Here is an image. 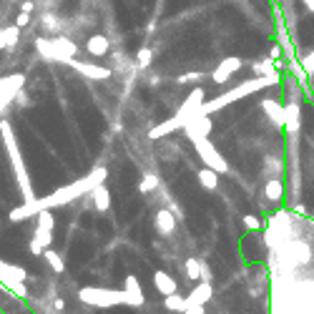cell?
<instances>
[{
	"mask_svg": "<svg viewBox=\"0 0 314 314\" xmlns=\"http://www.w3.org/2000/svg\"><path fill=\"white\" fill-rule=\"evenodd\" d=\"M103 179H106V169H96L91 176H86V179H81V181H75V184H70V186H65V188H58V191L51 193V196L38 199V206H41V209H53V206H61V204H70V201L78 199L81 193L93 191V186L103 184Z\"/></svg>",
	"mask_w": 314,
	"mask_h": 314,
	"instance_id": "cell-1",
	"label": "cell"
},
{
	"mask_svg": "<svg viewBox=\"0 0 314 314\" xmlns=\"http://www.w3.org/2000/svg\"><path fill=\"white\" fill-rule=\"evenodd\" d=\"M35 48L43 58L58 63H70L78 53V46L65 35H61V38H35Z\"/></svg>",
	"mask_w": 314,
	"mask_h": 314,
	"instance_id": "cell-2",
	"label": "cell"
},
{
	"mask_svg": "<svg viewBox=\"0 0 314 314\" xmlns=\"http://www.w3.org/2000/svg\"><path fill=\"white\" fill-rule=\"evenodd\" d=\"M81 302L86 304H93V307H101V309H108V307H116V304H126V292L124 289H98V287H83L78 292Z\"/></svg>",
	"mask_w": 314,
	"mask_h": 314,
	"instance_id": "cell-3",
	"label": "cell"
},
{
	"mask_svg": "<svg viewBox=\"0 0 314 314\" xmlns=\"http://www.w3.org/2000/svg\"><path fill=\"white\" fill-rule=\"evenodd\" d=\"M193 146H196V151H199V156L204 159V164L209 166V169H214L216 174H226L229 171V166H226V159L209 143V138H196L193 141Z\"/></svg>",
	"mask_w": 314,
	"mask_h": 314,
	"instance_id": "cell-4",
	"label": "cell"
},
{
	"mask_svg": "<svg viewBox=\"0 0 314 314\" xmlns=\"http://www.w3.org/2000/svg\"><path fill=\"white\" fill-rule=\"evenodd\" d=\"M201 106H204V88H193V91H191V96L184 101V106H181V108H179V113H176V119H179L181 128H184V126H186L193 116H199Z\"/></svg>",
	"mask_w": 314,
	"mask_h": 314,
	"instance_id": "cell-5",
	"label": "cell"
},
{
	"mask_svg": "<svg viewBox=\"0 0 314 314\" xmlns=\"http://www.w3.org/2000/svg\"><path fill=\"white\" fill-rule=\"evenodd\" d=\"M23 83H25V75H23V73H13V75H8V78L0 81V113H3V108L20 93Z\"/></svg>",
	"mask_w": 314,
	"mask_h": 314,
	"instance_id": "cell-6",
	"label": "cell"
},
{
	"mask_svg": "<svg viewBox=\"0 0 314 314\" xmlns=\"http://www.w3.org/2000/svg\"><path fill=\"white\" fill-rule=\"evenodd\" d=\"M53 224H56V219H53V214H51V209H41L38 211V231H35V242L38 244H43L46 249L51 247V242H53Z\"/></svg>",
	"mask_w": 314,
	"mask_h": 314,
	"instance_id": "cell-7",
	"label": "cell"
},
{
	"mask_svg": "<svg viewBox=\"0 0 314 314\" xmlns=\"http://www.w3.org/2000/svg\"><path fill=\"white\" fill-rule=\"evenodd\" d=\"M242 65H244V61H242L239 56H229V58H224V61L214 68L211 81H214V83H226L237 70H242Z\"/></svg>",
	"mask_w": 314,
	"mask_h": 314,
	"instance_id": "cell-8",
	"label": "cell"
},
{
	"mask_svg": "<svg viewBox=\"0 0 314 314\" xmlns=\"http://www.w3.org/2000/svg\"><path fill=\"white\" fill-rule=\"evenodd\" d=\"M211 116H206V113H199V116H193L186 126H184V131H186V136L191 141H196V138H209V133H211Z\"/></svg>",
	"mask_w": 314,
	"mask_h": 314,
	"instance_id": "cell-9",
	"label": "cell"
},
{
	"mask_svg": "<svg viewBox=\"0 0 314 314\" xmlns=\"http://www.w3.org/2000/svg\"><path fill=\"white\" fill-rule=\"evenodd\" d=\"M70 65H73L81 75L93 78V81H103V78H111V75H113V70H111V68H106V65H96V63H78L75 58H73Z\"/></svg>",
	"mask_w": 314,
	"mask_h": 314,
	"instance_id": "cell-10",
	"label": "cell"
},
{
	"mask_svg": "<svg viewBox=\"0 0 314 314\" xmlns=\"http://www.w3.org/2000/svg\"><path fill=\"white\" fill-rule=\"evenodd\" d=\"M124 292H126V304L128 307H143L146 304V297L141 292V284L133 274H126V284H124Z\"/></svg>",
	"mask_w": 314,
	"mask_h": 314,
	"instance_id": "cell-11",
	"label": "cell"
},
{
	"mask_svg": "<svg viewBox=\"0 0 314 314\" xmlns=\"http://www.w3.org/2000/svg\"><path fill=\"white\" fill-rule=\"evenodd\" d=\"M156 231L161 237H171L176 231V214L171 209H159L156 211Z\"/></svg>",
	"mask_w": 314,
	"mask_h": 314,
	"instance_id": "cell-12",
	"label": "cell"
},
{
	"mask_svg": "<svg viewBox=\"0 0 314 314\" xmlns=\"http://www.w3.org/2000/svg\"><path fill=\"white\" fill-rule=\"evenodd\" d=\"M153 284H156L159 294H164V297L179 292V282H176L169 271H164V269H156V271H153Z\"/></svg>",
	"mask_w": 314,
	"mask_h": 314,
	"instance_id": "cell-13",
	"label": "cell"
},
{
	"mask_svg": "<svg viewBox=\"0 0 314 314\" xmlns=\"http://www.w3.org/2000/svg\"><path fill=\"white\" fill-rule=\"evenodd\" d=\"M211 297H214V287H211L209 282H199V284L191 289L188 302H191V307H206V304L211 302Z\"/></svg>",
	"mask_w": 314,
	"mask_h": 314,
	"instance_id": "cell-14",
	"label": "cell"
},
{
	"mask_svg": "<svg viewBox=\"0 0 314 314\" xmlns=\"http://www.w3.org/2000/svg\"><path fill=\"white\" fill-rule=\"evenodd\" d=\"M38 211H41V206H38V199H30V201H25L23 206H15V209H10V221H25V219H30V216H38Z\"/></svg>",
	"mask_w": 314,
	"mask_h": 314,
	"instance_id": "cell-15",
	"label": "cell"
},
{
	"mask_svg": "<svg viewBox=\"0 0 314 314\" xmlns=\"http://www.w3.org/2000/svg\"><path fill=\"white\" fill-rule=\"evenodd\" d=\"M91 201H93V209H96V211H108V209H111V191L106 188V184L93 186Z\"/></svg>",
	"mask_w": 314,
	"mask_h": 314,
	"instance_id": "cell-16",
	"label": "cell"
},
{
	"mask_svg": "<svg viewBox=\"0 0 314 314\" xmlns=\"http://www.w3.org/2000/svg\"><path fill=\"white\" fill-rule=\"evenodd\" d=\"M86 51H88L91 56L101 58V56H106V53L111 51V43H108L106 35H91V38L86 41Z\"/></svg>",
	"mask_w": 314,
	"mask_h": 314,
	"instance_id": "cell-17",
	"label": "cell"
},
{
	"mask_svg": "<svg viewBox=\"0 0 314 314\" xmlns=\"http://www.w3.org/2000/svg\"><path fill=\"white\" fill-rule=\"evenodd\" d=\"M164 309H169V312H176V314H184L186 309H191V302H188V297H181V294L176 292V294H169V297H164Z\"/></svg>",
	"mask_w": 314,
	"mask_h": 314,
	"instance_id": "cell-18",
	"label": "cell"
},
{
	"mask_svg": "<svg viewBox=\"0 0 314 314\" xmlns=\"http://www.w3.org/2000/svg\"><path fill=\"white\" fill-rule=\"evenodd\" d=\"M199 184L206 188V191H216L219 188V174L214 169L204 166V169H199Z\"/></svg>",
	"mask_w": 314,
	"mask_h": 314,
	"instance_id": "cell-19",
	"label": "cell"
},
{
	"mask_svg": "<svg viewBox=\"0 0 314 314\" xmlns=\"http://www.w3.org/2000/svg\"><path fill=\"white\" fill-rule=\"evenodd\" d=\"M266 113H269V119L274 121V124H279V126H284V106L279 103V101H264V106H261Z\"/></svg>",
	"mask_w": 314,
	"mask_h": 314,
	"instance_id": "cell-20",
	"label": "cell"
},
{
	"mask_svg": "<svg viewBox=\"0 0 314 314\" xmlns=\"http://www.w3.org/2000/svg\"><path fill=\"white\" fill-rule=\"evenodd\" d=\"M176 128H181L179 124V119L174 116V119H169V121H164L161 126H156V128H151L148 131V138H161V136H169V133H174Z\"/></svg>",
	"mask_w": 314,
	"mask_h": 314,
	"instance_id": "cell-21",
	"label": "cell"
},
{
	"mask_svg": "<svg viewBox=\"0 0 314 314\" xmlns=\"http://www.w3.org/2000/svg\"><path fill=\"white\" fill-rule=\"evenodd\" d=\"M43 259L48 261V266H51L56 274H63V271H65V261H63V256L56 249H46L43 251Z\"/></svg>",
	"mask_w": 314,
	"mask_h": 314,
	"instance_id": "cell-22",
	"label": "cell"
},
{
	"mask_svg": "<svg viewBox=\"0 0 314 314\" xmlns=\"http://www.w3.org/2000/svg\"><path fill=\"white\" fill-rule=\"evenodd\" d=\"M282 193H284V186H282V181L279 179H271V181H266V186H264V196L269 199V201H282Z\"/></svg>",
	"mask_w": 314,
	"mask_h": 314,
	"instance_id": "cell-23",
	"label": "cell"
},
{
	"mask_svg": "<svg viewBox=\"0 0 314 314\" xmlns=\"http://www.w3.org/2000/svg\"><path fill=\"white\" fill-rule=\"evenodd\" d=\"M284 126H287V131H297L299 128V108L297 106H287L284 108Z\"/></svg>",
	"mask_w": 314,
	"mask_h": 314,
	"instance_id": "cell-24",
	"label": "cell"
},
{
	"mask_svg": "<svg viewBox=\"0 0 314 314\" xmlns=\"http://www.w3.org/2000/svg\"><path fill=\"white\" fill-rule=\"evenodd\" d=\"M0 282L15 294V297H28V289H25V284L20 282V279H13V277H0Z\"/></svg>",
	"mask_w": 314,
	"mask_h": 314,
	"instance_id": "cell-25",
	"label": "cell"
},
{
	"mask_svg": "<svg viewBox=\"0 0 314 314\" xmlns=\"http://www.w3.org/2000/svg\"><path fill=\"white\" fill-rule=\"evenodd\" d=\"M156 188H159V176L156 174H143L141 176V181H138V191L141 193H151Z\"/></svg>",
	"mask_w": 314,
	"mask_h": 314,
	"instance_id": "cell-26",
	"label": "cell"
},
{
	"mask_svg": "<svg viewBox=\"0 0 314 314\" xmlns=\"http://www.w3.org/2000/svg\"><path fill=\"white\" fill-rule=\"evenodd\" d=\"M153 61V51L151 48H138V53H136V68H148Z\"/></svg>",
	"mask_w": 314,
	"mask_h": 314,
	"instance_id": "cell-27",
	"label": "cell"
},
{
	"mask_svg": "<svg viewBox=\"0 0 314 314\" xmlns=\"http://www.w3.org/2000/svg\"><path fill=\"white\" fill-rule=\"evenodd\" d=\"M201 264L199 259H186V277L188 279H199L201 282Z\"/></svg>",
	"mask_w": 314,
	"mask_h": 314,
	"instance_id": "cell-28",
	"label": "cell"
},
{
	"mask_svg": "<svg viewBox=\"0 0 314 314\" xmlns=\"http://www.w3.org/2000/svg\"><path fill=\"white\" fill-rule=\"evenodd\" d=\"M242 226H244L247 231H251V234L261 231V221H259L256 216H251V214H244V216H242Z\"/></svg>",
	"mask_w": 314,
	"mask_h": 314,
	"instance_id": "cell-29",
	"label": "cell"
},
{
	"mask_svg": "<svg viewBox=\"0 0 314 314\" xmlns=\"http://www.w3.org/2000/svg\"><path fill=\"white\" fill-rule=\"evenodd\" d=\"M5 30V38H8V48H15L18 46V38H20V28L18 25H10V28H3Z\"/></svg>",
	"mask_w": 314,
	"mask_h": 314,
	"instance_id": "cell-30",
	"label": "cell"
},
{
	"mask_svg": "<svg viewBox=\"0 0 314 314\" xmlns=\"http://www.w3.org/2000/svg\"><path fill=\"white\" fill-rule=\"evenodd\" d=\"M254 70H256L259 75H264V73H269V75H274V73H277V68H274V61H271V58H266V61L256 63V65H254Z\"/></svg>",
	"mask_w": 314,
	"mask_h": 314,
	"instance_id": "cell-31",
	"label": "cell"
},
{
	"mask_svg": "<svg viewBox=\"0 0 314 314\" xmlns=\"http://www.w3.org/2000/svg\"><path fill=\"white\" fill-rule=\"evenodd\" d=\"M201 75H204V73H184V75H179V78H176V83H179V86H186V83H196V81H199Z\"/></svg>",
	"mask_w": 314,
	"mask_h": 314,
	"instance_id": "cell-32",
	"label": "cell"
},
{
	"mask_svg": "<svg viewBox=\"0 0 314 314\" xmlns=\"http://www.w3.org/2000/svg\"><path fill=\"white\" fill-rule=\"evenodd\" d=\"M28 23H30V13H18V18H15V25L18 28H28Z\"/></svg>",
	"mask_w": 314,
	"mask_h": 314,
	"instance_id": "cell-33",
	"label": "cell"
},
{
	"mask_svg": "<svg viewBox=\"0 0 314 314\" xmlns=\"http://www.w3.org/2000/svg\"><path fill=\"white\" fill-rule=\"evenodd\" d=\"M43 25H48V30H58V20L53 15H43Z\"/></svg>",
	"mask_w": 314,
	"mask_h": 314,
	"instance_id": "cell-34",
	"label": "cell"
},
{
	"mask_svg": "<svg viewBox=\"0 0 314 314\" xmlns=\"http://www.w3.org/2000/svg\"><path fill=\"white\" fill-rule=\"evenodd\" d=\"M211 279H214V271H211L206 264H201V282H209V284H211Z\"/></svg>",
	"mask_w": 314,
	"mask_h": 314,
	"instance_id": "cell-35",
	"label": "cell"
},
{
	"mask_svg": "<svg viewBox=\"0 0 314 314\" xmlns=\"http://www.w3.org/2000/svg\"><path fill=\"white\" fill-rule=\"evenodd\" d=\"M43 251H46V247H43V244H38L35 239L30 242V254H35V256H43Z\"/></svg>",
	"mask_w": 314,
	"mask_h": 314,
	"instance_id": "cell-36",
	"label": "cell"
},
{
	"mask_svg": "<svg viewBox=\"0 0 314 314\" xmlns=\"http://www.w3.org/2000/svg\"><path fill=\"white\" fill-rule=\"evenodd\" d=\"M20 10H23V13H33V10H35V3H33V0H25V3L20 5Z\"/></svg>",
	"mask_w": 314,
	"mask_h": 314,
	"instance_id": "cell-37",
	"label": "cell"
},
{
	"mask_svg": "<svg viewBox=\"0 0 314 314\" xmlns=\"http://www.w3.org/2000/svg\"><path fill=\"white\" fill-rule=\"evenodd\" d=\"M8 48V38H5V30H0V51Z\"/></svg>",
	"mask_w": 314,
	"mask_h": 314,
	"instance_id": "cell-38",
	"label": "cell"
},
{
	"mask_svg": "<svg viewBox=\"0 0 314 314\" xmlns=\"http://www.w3.org/2000/svg\"><path fill=\"white\" fill-rule=\"evenodd\" d=\"M184 314H206V309H204V307H191V309H186Z\"/></svg>",
	"mask_w": 314,
	"mask_h": 314,
	"instance_id": "cell-39",
	"label": "cell"
},
{
	"mask_svg": "<svg viewBox=\"0 0 314 314\" xmlns=\"http://www.w3.org/2000/svg\"><path fill=\"white\" fill-rule=\"evenodd\" d=\"M53 307H56V309H63V307H65V302H63V299H56V304H53Z\"/></svg>",
	"mask_w": 314,
	"mask_h": 314,
	"instance_id": "cell-40",
	"label": "cell"
},
{
	"mask_svg": "<svg viewBox=\"0 0 314 314\" xmlns=\"http://www.w3.org/2000/svg\"><path fill=\"white\" fill-rule=\"evenodd\" d=\"M302 3H304V5H307V8L314 13V0H302Z\"/></svg>",
	"mask_w": 314,
	"mask_h": 314,
	"instance_id": "cell-41",
	"label": "cell"
}]
</instances>
